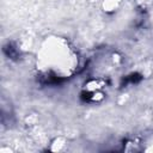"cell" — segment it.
I'll return each instance as SVG.
<instances>
[{"label": "cell", "instance_id": "6da1fadb", "mask_svg": "<svg viewBox=\"0 0 153 153\" xmlns=\"http://www.w3.org/2000/svg\"><path fill=\"white\" fill-rule=\"evenodd\" d=\"M37 66L42 73L50 75V78L65 79L76 72L79 56L67 39L49 37L37 53Z\"/></svg>", "mask_w": 153, "mask_h": 153}]
</instances>
